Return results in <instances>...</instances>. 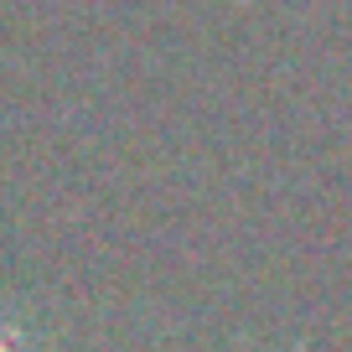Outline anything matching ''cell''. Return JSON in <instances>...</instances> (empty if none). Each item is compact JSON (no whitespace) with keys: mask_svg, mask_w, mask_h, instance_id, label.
<instances>
[{"mask_svg":"<svg viewBox=\"0 0 352 352\" xmlns=\"http://www.w3.org/2000/svg\"><path fill=\"white\" fill-rule=\"evenodd\" d=\"M0 352H26V347H21V337H16V331L0 327Z\"/></svg>","mask_w":352,"mask_h":352,"instance_id":"cell-1","label":"cell"}]
</instances>
